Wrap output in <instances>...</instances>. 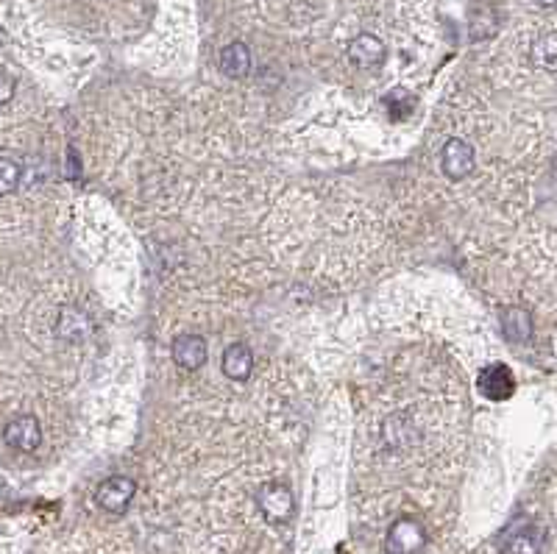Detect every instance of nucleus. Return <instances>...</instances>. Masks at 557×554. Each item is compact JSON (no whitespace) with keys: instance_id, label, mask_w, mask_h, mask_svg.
<instances>
[{"instance_id":"obj_1","label":"nucleus","mask_w":557,"mask_h":554,"mask_svg":"<svg viewBox=\"0 0 557 554\" xmlns=\"http://www.w3.org/2000/svg\"><path fill=\"white\" fill-rule=\"evenodd\" d=\"M385 554H418L427 546V527L413 516H402L390 521L385 532Z\"/></svg>"},{"instance_id":"obj_2","label":"nucleus","mask_w":557,"mask_h":554,"mask_svg":"<svg viewBox=\"0 0 557 554\" xmlns=\"http://www.w3.org/2000/svg\"><path fill=\"white\" fill-rule=\"evenodd\" d=\"M257 510L265 524L282 527L293 516V493L285 482H265L257 490Z\"/></svg>"},{"instance_id":"obj_3","label":"nucleus","mask_w":557,"mask_h":554,"mask_svg":"<svg viewBox=\"0 0 557 554\" xmlns=\"http://www.w3.org/2000/svg\"><path fill=\"white\" fill-rule=\"evenodd\" d=\"M477 165V154H474V145L463 137H452V140L443 142L441 151V170L443 176L449 181H466L474 173Z\"/></svg>"},{"instance_id":"obj_4","label":"nucleus","mask_w":557,"mask_h":554,"mask_svg":"<svg viewBox=\"0 0 557 554\" xmlns=\"http://www.w3.org/2000/svg\"><path fill=\"white\" fill-rule=\"evenodd\" d=\"M134 493H137L134 479L109 477L98 485V490H95V504L101 507V513H106V516H126Z\"/></svg>"},{"instance_id":"obj_5","label":"nucleus","mask_w":557,"mask_h":554,"mask_svg":"<svg viewBox=\"0 0 557 554\" xmlns=\"http://www.w3.org/2000/svg\"><path fill=\"white\" fill-rule=\"evenodd\" d=\"M3 440L14 451H37L42 443V426L34 415H17L3 429Z\"/></svg>"},{"instance_id":"obj_6","label":"nucleus","mask_w":557,"mask_h":554,"mask_svg":"<svg viewBox=\"0 0 557 554\" xmlns=\"http://www.w3.org/2000/svg\"><path fill=\"white\" fill-rule=\"evenodd\" d=\"M349 59L360 70H376V67L385 65L388 48H385V42L376 37V34H357L354 42L349 45Z\"/></svg>"},{"instance_id":"obj_7","label":"nucleus","mask_w":557,"mask_h":554,"mask_svg":"<svg viewBox=\"0 0 557 554\" xmlns=\"http://www.w3.org/2000/svg\"><path fill=\"white\" fill-rule=\"evenodd\" d=\"M170 354H173V362L179 368H184V371H198L207 362V343H204V337L198 335H182L173 340Z\"/></svg>"},{"instance_id":"obj_8","label":"nucleus","mask_w":557,"mask_h":554,"mask_svg":"<svg viewBox=\"0 0 557 554\" xmlns=\"http://www.w3.org/2000/svg\"><path fill=\"white\" fill-rule=\"evenodd\" d=\"M480 390L485 393V399H491V401L510 399V396H513V390H516V382H513L510 368L502 365V362L488 365L480 376Z\"/></svg>"},{"instance_id":"obj_9","label":"nucleus","mask_w":557,"mask_h":554,"mask_svg":"<svg viewBox=\"0 0 557 554\" xmlns=\"http://www.w3.org/2000/svg\"><path fill=\"white\" fill-rule=\"evenodd\" d=\"M223 376L229 382H248V376L254 374V354L246 343H234L223 351Z\"/></svg>"},{"instance_id":"obj_10","label":"nucleus","mask_w":557,"mask_h":554,"mask_svg":"<svg viewBox=\"0 0 557 554\" xmlns=\"http://www.w3.org/2000/svg\"><path fill=\"white\" fill-rule=\"evenodd\" d=\"M544 543V529L527 524L507 535L502 543V554H544Z\"/></svg>"},{"instance_id":"obj_11","label":"nucleus","mask_w":557,"mask_h":554,"mask_svg":"<svg viewBox=\"0 0 557 554\" xmlns=\"http://www.w3.org/2000/svg\"><path fill=\"white\" fill-rule=\"evenodd\" d=\"M92 332V321L90 315L78 307H65V310L56 315V335L62 340H70V343H81L87 340Z\"/></svg>"},{"instance_id":"obj_12","label":"nucleus","mask_w":557,"mask_h":554,"mask_svg":"<svg viewBox=\"0 0 557 554\" xmlns=\"http://www.w3.org/2000/svg\"><path fill=\"white\" fill-rule=\"evenodd\" d=\"M218 65L229 78H246L251 73V51L243 42H232V45H226L221 51Z\"/></svg>"},{"instance_id":"obj_13","label":"nucleus","mask_w":557,"mask_h":554,"mask_svg":"<svg viewBox=\"0 0 557 554\" xmlns=\"http://www.w3.org/2000/svg\"><path fill=\"white\" fill-rule=\"evenodd\" d=\"M532 65L541 70H557V34L546 31L541 37L532 42Z\"/></svg>"},{"instance_id":"obj_14","label":"nucleus","mask_w":557,"mask_h":554,"mask_svg":"<svg viewBox=\"0 0 557 554\" xmlns=\"http://www.w3.org/2000/svg\"><path fill=\"white\" fill-rule=\"evenodd\" d=\"M502 329H505L507 337H513V340H530L532 335V318L530 312L524 310H507L502 315Z\"/></svg>"},{"instance_id":"obj_15","label":"nucleus","mask_w":557,"mask_h":554,"mask_svg":"<svg viewBox=\"0 0 557 554\" xmlns=\"http://www.w3.org/2000/svg\"><path fill=\"white\" fill-rule=\"evenodd\" d=\"M3 195H9L14 190V184L20 181V165H14L12 159H3Z\"/></svg>"},{"instance_id":"obj_16","label":"nucleus","mask_w":557,"mask_h":554,"mask_svg":"<svg viewBox=\"0 0 557 554\" xmlns=\"http://www.w3.org/2000/svg\"><path fill=\"white\" fill-rule=\"evenodd\" d=\"M12 92H14V78L3 70V95H0V101H3V106L12 101Z\"/></svg>"},{"instance_id":"obj_17","label":"nucleus","mask_w":557,"mask_h":554,"mask_svg":"<svg viewBox=\"0 0 557 554\" xmlns=\"http://www.w3.org/2000/svg\"><path fill=\"white\" fill-rule=\"evenodd\" d=\"M541 6H546V9H557V0H538Z\"/></svg>"}]
</instances>
